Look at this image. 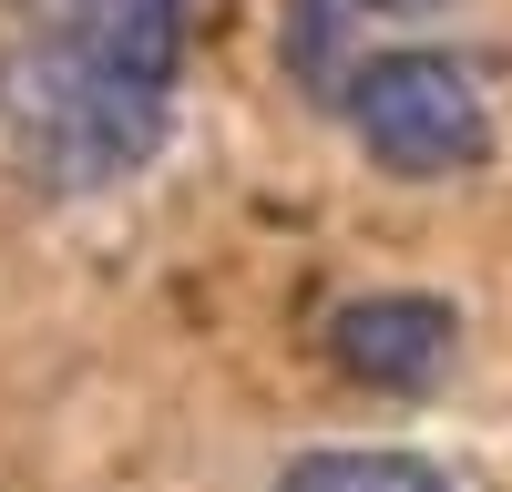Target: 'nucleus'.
Here are the masks:
<instances>
[{
	"label": "nucleus",
	"instance_id": "obj_5",
	"mask_svg": "<svg viewBox=\"0 0 512 492\" xmlns=\"http://www.w3.org/2000/svg\"><path fill=\"white\" fill-rule=\"evenodd\" d=\"M328 11H359V21H410V11H441V0H328Z\"/></svg>",
	"mask_w": 512,
	"mask_h": 492
},
{
	"label": "nucleus",
	"instance_id": "obj_3",
	"mask_svg": "<svg viewBox=\"0 0 512 492\" xmlns=\"http://www.w3.org/2000/svg\"><path fill=\"white\" fill-rule=\"evenodd\" d=\"M328 359L349 369L359 390H390V400H420L451 380L461 359V308L431 298V287H379V298H349L328 318Z\"/></svg>",
	"mask_w": 512,
	"mask_h": 492
},
{
	"label": "nucleus",
	"instance_id": "obj_4",
	"mask_svg": "<svg viewBox=\"0 0 512 492\" xmlns=\"http://www.w3.org/2000/svg\"><path fill=\"white\" fill-rule=\"evenodd\" d=\"M277 492H451L420 451H297Z\"/></svg>",
	"mask_w": 512,
	"mask_h": 492
},
{
	"label": "nucleus",
	"instance_id": "obj_1",
	"mask_svg": "<svg viewBox=\"0 0 512 492\" xmlns=\"http://www.w3.org/2000/svg\"><path fill=\"white\" fill-rule=\"evenodd\" d=\"M175 134V93L144 72H123L103 52H82L62 31H11L0 52V144L41 195H103L123 175H144Z\"/></svg>",
	"mask_w": 512,
	"mask_h": 492
},
{
	"label": "nucleus",
	"instance_id": "obj_2",
	"mask_svg": "<svg viewBox=\"0 0 512 492\" xmlns=\"http://www.w3.org/2000/svg\"><path fill=\"white\" fill-rule=\"evenodd\" d=\"M338 123L359 134V154L379 175H410V185H441V175L492 164V93H482V72L461 52H441V41H400V52L349 62Z\"/></svg>",
	"mask_w": 512,
	"mask_h": 492
}]
</instances>
